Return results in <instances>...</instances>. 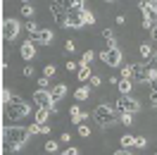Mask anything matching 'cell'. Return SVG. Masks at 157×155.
Returning a JSON list of instances; mask_svg holds the SVG:
<instances>
[{"label":"cell","mask_w":157,"mask_h":155,"mask_svg":"<svg viewBox=\"0 0 157 155\" xmlns=\"http://www.w3.org/2000/svg\"><path fill=\"white\" fill-rule=\"evenodd\" d=\"M88 96H90V88L86 86V84H81V86L74 91V98H76V100H88Z\"/></svg>","instance_id":"cell-19"},{"label":"cell","mask_w":157,"mask_h":155,"mask_svg":"<svg viewBox=\"0 0 157 155\" xmlns=\"http://www.w3.org/2000/svg\"><path fill=\"white\" fill-rule=\"evenodd\" d=\"M21 2H33V0H21Z\"/></svg>","instance_id":"cell-45"},{"label":"cell","mask_w":157,"mask_h":155,"mask_svg":"<svg viewBox=\"0 0 157 155\" xmlns=\"http://www.w3.org/2000/svg\"><path fill=\"white\" fill-rule=\"evenodd\" d=\"M50 93H52V98H55V100H62V98L67 96V86H64V84H57V86H52L50 88Z\"/></svg>","instance_id":"cell-18"},{"label":"cell","mask_w":157,"mask_h":155,"mask_svg":"<svg viewBox=\"0 0 157 155\" xmlns=\"http://www.w3.org/2000/svg\"><path fill=\"white\" fill-rule=\"evenodd\" d=\"M88 84H90V86H100V84H102V77H98V74H93Z\"/></svg>","instance_id":"cell-37"},{"label":"cell","mask_w":157,"mask_h":155,"mask_svg":"<svg viewBox=\"0 0 157 155\" xmlns=\"http://www.w3.org/2000/svg\"><path fill=\"white\" fill-rule=\"evenodd\" d=\"M119 115H121V112H119L117 107H109V105H98L93 110V119H95L100 126H105V129L114 124L119 119Z\"/></svg>","instance_id":"cell-3"},{"label":"cell","mask_w":157,"mask_h":155,"mask_svg":"<svg viewBox=\"0 0 157 155\" xmlns=\"http://www.w3.org/2000/svg\"><path fill=\"white\" fill-rule=\"evenodd\" d=\"M100 58L105 60V65H107V67H121L124 55H121V50H119L117 46H112V48L102 50V53H100Z\"/></svg>","instance_id":"cell-5"},{"label":"cell","mask_w":157,"mask_h":155,"mask_svg":"<svg viewBox=\"0 0 157 155\" xmlns=\"http://www.w3.org/2000/svg\"><path fill=\"white\" fill-rule=\"evenodd\" d=\"M21 72H24V77H33V67H31V65H26Z\"/></svg>","instance_id":"cell-39"},{"label":"cell","mask_w":157,"mask_h":155,"mask_svg":"<svg viewBox=\"0 0 157 155\" xmlns=\"http://www.w3.org/2000/svg\"><path fill=\"white\" fill-rule=\"evenodd\" d=\"M131 145H136V136L133 134H124L121 136V148H131Z\"/></svg>","instance_id":"cell-23"},{"label":"cell","mask_w":157,"mask_h":155,"mask_svg":"<svg viewBox=\"0 0 157 155\" xmlns=\"http://www.w3.org/2000/svg\"><path fill=\"white\" fill-rule=\"evenodd\" d=\"M64 155H78V148H74V145H71V148H67V150H64Z\"/></svg>","instance_id":"cell-40"},{"label":"cell","mask_w":157,"mask_h":155,"mask_svg":"<svg viewBox=\"0 0 157 155\" xmlns=\"http://www.w3.org/2000/svg\"><path fill=\"white\" fill-rule=\"evenodd\" d=\"M55 72H57L55 65H45V67H43V74H45V77H55Z\"/></svg>","instance_id":"cell-31"},{"label":"cell","mask_w":157,"mask_h":155,"mask_svg":"<svg viewBox=\"0 0 157 155\" xmlns=\"http://www.w3.org/2000/svg\"><path fill=\"white\" fill-rule=\"evenodd\" d=\"M81 26H86V24H83V17H81V10H69L67 29H81Z\"/></svg>","instance_id":"cell-9"},{"label":"cell","mask_w":157,"mask_h":155,"mask_svg":"<svg viewBox=\"0 0 157 155\" xmlns=\"http://www.w3.org/2000/svg\"><path fill=\"white\" fill-rule=\"evenodd\" d=\"M40 134L48 136V134H50V126H48V124H40Z\"/></svg>","instance_id":"cell-41"},{"label":"cell","mask_w":157,"mask_h":155,"mask_svg":"<svg viewBox=\"0 0 157 155\" xmlns=\"http://www.w3.org/2000/svg\"><path fill=\"white\" fill-rule=\"evenodd\" d=\"M133 81H145V65L143 62H138V65H133Z\"/></svg>","instance_id":"cell-17"},{"label":"cell","mask_w":157,"mask_h":155,"mask_svg":"<svg viewBox=\"0 0 157 155\" xmlns=\"http://www.w3.org/2000/svg\"><path fill=\"white\" fill-rule=\"evenodd\" d=\"M67 5V10H83V2L86 0H62Z\"/></svg>","instance_id":"cell-21"},{"label":"cell","mask_w":157,"mask_h":155,"mask_svg":"<svg viewBox=\"0 0 157 155\" xmlns=\"http://www.w3.org/2000/svg\"><path fill=\"white\" fill-rule=\"evenodd\" d=\"M150 105L157 110V88H152V93H150Z\"/></svg>","instance_id":"cell-38"},{"label":"cell","mask_w":157,"mask_h":155,"mask_svg":"<svg viewBox=\"0 0 157 155\" xmlns=\"http://www.w3.org/2000/svg\"><path fill=\"white\" fill-rule=\"evenodd\" d=\"M131 86H133V79H119V84H117L121 96H128V93H131Z\"/></svg>","instance_id":"cell-16"},{"label":"cell","mask_w":157,"mask_h":155,"mask_svg":"<svg viewBox=\"0 0 157 155\" xmlns=\"http://www.w3.org/2000/svg\"><path fill=\"white\" fill-rule=\"evenodd\" d=\"M119 119H121V124L131 126V124H133V112H121V115H119Z\"/></svg>","instance_id":"cell-26"},{"label":"cell","mask_w":157,"mask_h":155,"mask_svg":"<svg viewBox=\"0 0 157 155\" xmlns=\"http://www.w3.org/2000/svg\"><path fill=\"white\" fill-rule=\"evenodd\" d=\"M12 98H14V93H12V91H7V88H5V91H2V105H5V103H10Z\"/></svg>","instance_id":"cell-33"},{"label":"cell","mask_w":157,"mask_h":155,"mask_svg":"<svg viewBox=\"0 0 157 155\" xmlns=\"http://www.w3.org/2000/svg\"><path fill=\"white\" fill-rule=\"evenodd\" d=\"M33 41L40 43V46H50V43H52V31H50V29H40L38 36H36Z\"/></svg>","instance_id":"cell-11"},{"label":"cell","mask_w":157,"mask_h":155,"mask_svg":"<svg viewBox=\"0 0 157 155\" xmlns=\"http://www.w3.org/2000/svg\"><path fill=\"white\" fill-rule=\"evenodd\" d=\"M81 17H83V24H86V26H90V24H95V14H93L90 10H86V7L81 10Z\"/></svg>","instance_id":"cell-20"},{"label":"cell","mask_w":157,"mask_h":155,"mask_svg":"<svg viewBox=\"0 0 157 155\" xmlns=\"http://www.w3.org/2000/svg\"><path fill=\"white\" fill-rule=\"evenodd\" d=\"M19 53H21V58H24V60H33V58H36V48H33V43H31V41H26V43L21 46Z\"/></svg>","instance_id":"cell-12"},{"label":"cell","mask_w":157,"mask_h":155,"mask_svg":"<svg viewBox=\"0 0 157 155\" xmlns=\"http://www.w3.org/2000/svg\"><path fill=\"white\" fill-rule=\"evenodd\" d=\"M19 29H21V24L17 19H5L2 22V38L7 41V43H10V41H14L17 38V36H19Z\"/></svg>","instance_id":"cell-7"},{"label":"cell","mask_w":157,"mask_h":155,"mask_svg":"<svg viewBox=\"0 0 157 155\" xmlns=\"http://www.w3.org/2000/svg\"><path fill=\"white\" fill-rule=\"evenodd\" d=\"M95 58V53H93V50H86V53H83V58H81V62H78V65H90V60Z\"/></svg>","instance_id":"cell-28"},{"label":"cell","mask_w":157,"mask_h":155,"mask_svg":"<svg viewBox=\"0 0 157 155\" xmlns=\"http://www.w3.org/2000/svg\"><path fill=\"white\" fill-rule=\"evenodd\" d=\"M29 115H31V105L26 100H21L19 96H14L10 103H5V117L10 122H19V119H24Z\"/></svg>","instance_id":"cell-2"},{"label":"cell","mask_w":157,"mask_h":155,"mask_svg":"<svg viewBox=\"0 0 157 155\" xmlns=\"http://www.w3.org/2000/svg\"><path fill=\"white\" fill-rule=\"evenodd\" d=\"M140 62H143V65H147V62H150V60L155 58V50H152V46H147V43H143V46H140Z\"/></svg>","instance_id":"cell-13"},{"label":"cell","mask_w":157,"mask_h":155,"mask_svg":"<svg viewBox=\"0 0 157 155\" xmlns=\"http://www.w3.org/2000/svg\"><path fill=\"white\" fill-rule=\"evenodd\" d=\"M150 34H152V41H155V43H157V24H155V26H152V29H150Z\"/></svg>","instance_id":"cell-44"},{"label":"cell","mask_w":157,"mask_h":155,"mask_svg":"<svg viewBox=\"0 0 157 155\" xmlns=\"http://www.w3.org/2000/svg\"><path fill=\"white\" fill-rule=\"evenodd\" d=\"M105 2H114V0H105Z\"/></svg>","instance_id":"cell-46"},{"label":"cell","mask_w":157,"mask_h":155,"mask_svg":"<svg viewBox=\"0 0 157 155\" xmlns=\"http://www.w3.org/2000/svg\"><path fill=\"white\" fill-rule=\"evenodd\" d=\"M140 14H143V29H152L157 24V7H150L140 0Z\"/></svg>","instance_id":"cell-8"},{"label":"cell","mask_w":157,"mask_h":155,"mask_svg":"<svg viewBox=\"0 0 157 155\" xmlns=\"http://www.w3.org/2000/svg\"><path fill=\"white\" fill-rule=\"evenodd\" d=\"M26 129H29V134H31V136H33V134H40V124H38V122H31Z\"/></svg>","instance_id":"cell-32"},{"label":"cell","mask_w":157,"mask_h":155,"mask_svg":"<svg viewBox=\"0 0 157 155\" xmlns=\"http://www.w3.org/2000/svg\"><path fill=\"white\" fill-rule=\"evenodd\" d=\"M29 129H24V126H5V148L10 153H17L29 141Z\"/></svg>","instance_id":"cell-1"},{"label":"cell","mask_w":157,"mask_h":155,"mask_svg":"<svg viewBox=\"0 0 157 155\" xmlns=\"http://www.w3.org/2000/svg\"><path fill=\"white\" fill-rule=\"evenodd\" d=\"M45 150H48V153H57L59 143H57V141H45Z\"/></svg>","instance_id":"cell-29"},{"label":"cell","mask_w":157,"mask_h":155,"mask_svg":"<svg viewBox=\"0 0 157 155\" xmlns=\"http://www.w3.org/2000/svg\"><path fill=\"white\" fill-rule=\"evenodd\" d=\"M52 115V110L50 107H38L36 110V115H33V122H38V124H45V119Z\"/></svg>","instance_id":"cell-14"},{"label":"cell","mask_w":157,"mask_h":155,"mask_svg":"<svg viewBox=\"0 0 157 155\" xmlns=\"http://www.w3.org/2000/svg\"><path fill=\"white\" fill-rule=\"evenodd\" d=\"M114 107H117L119 112H133V115H136L138 110H140V103H138L136 98H131V96H119Z\"/></svg>","instance_id":"cell-6"},{"label":"cell","mask_w":157,"mask_h":155,"mask_svg":"<svg viewBox=\"0 0 157 155\" xmlns=\"http://www.w3.org/2000/svg\"><path fill=\"white\" fill-rule=\"evenodd\" d=\"M67 69H69V72H76L78 65H76V62H67Z\"/></svg>","instance_id":"cell-42"},{"label":"cell","mask_w":157,"mask_h":155,"mask_svg":"<svg viewBox=\"0 0 157 155\" xmlns=\"http://www.w3.org/2000/svg\"><path fill=\"white\" fill-rule=\"evenodd\" d=\"M121 79H133V65H126L121 69Z\"/></svg>","instance_id":"cell-30"},{"label":"cell","mask_w":157,"mask_h":155,"mask_svg":"<svg viewBox=\"0 0 157 155\" xmlns=\"http://www.w3.org/2000/svg\"><path fill=\"white\" fill-rule=\"evenodd\" d=\"M76 126H78V136H83V138L90 136V126L86 124V122H81V124H76Z\"/></svg>","instance_id":"cell-27"},{"label":"cell","mask_w":157,"mask_h":155,"mask_svg":"<svg viewBox=\"0 0 157 155\" xmlns=\"http://www.w3.org/2000/svg\"><path fill=\"white\" fill-rule=\"evenodd\" d=\"M145 145H147L145 136H136V148H145Z\"/></svg>","instance_id":"cell-34"},{"label":"cell","mask_w":157,"mask_h":155,"mask_svg":"<svg viewBox=\"0 0 157 155\" xmlns=\"http://www.w3.org/2000/svg\"><path fill=\"white\" fill-rule=\"evenodd\" d=\"M48 86H50V77L43 74V79H38V88H48Z\"/></svg>","instance_id":"cell-35"},{"label":"cell","mask_w":157,"mask_h":155,"mask_svg":"<svg viewBox=\"0 0 157 155\" xmlns=\"http://www.w3.org/2000/svg\"><path fill=\"white\" fill-rule=\"evenodd\" d=\"M33 105L36 107H50L52 115L57 112V100L52 98V93H50L48 88H36L33 91Z\"/></svg>","instance_id":"cell-4"},{"label":"cell","mask_w":157,"mask_h":155,"mask_svg":"<svg viewBox=\"0 0 157 155\" xmlns=\"http://www.w3.org/2000/svg\"><path fill=\"white\" fill-rule=\"evenodd\" d=\"M26 31H29V34H31V41H33V38H36V36H38L40 26H38V24H36V22H33V19H29V22H26Z\"/></svg>","instance_id":"cell-22"},{"label":"cell","mask_w":157,"mask_h":155,"mask_svg":"<svg viewBox=\"0 0 157 155\" xmlns=\"http://www.w3.org/2000/svg\"><path fill=\"white\" fill-rule=\"evenodd\" d=\"M69 138H71V136H69V134H67V131H62V136H59V141H62V143H67Z\"/></svg>","instance_id":"cell-43"},{"label":"cell","mask_w":157,"mask_h":155,"mask_svg":"<svg viewBox=\"0 0 157 155\" xmlns=\"http://www.w3.org/2000/svg\"><path fill=\"white\" fill-rule=\"evenodd\" d=\"M90 77H93V72H90V67L88 65H78V74H76V79L83 84V81H90Z\"/></svg>","instance_id":"cell-15"},{"label":"cell","mask_w":157,"mask_h":155,"mask_svg":"<svg viewBox=\"0 0 157 155\" xmlns=\"http://www.w3.org/2000/svg\"><path fill=\"white\" fill-rule=\"evenodd\" d=\"M69 115H71V122H74V124H81V122H86V119H88V115H86V112H81V107H78V105H71V107H69Z\"/></svg>","instance_id":"cell-10"},{"label":"cell","mask_w":157,"mask_h":155,"mask_svg":"<svg viewBox=\"0 0 157 155\" xmlns=\"http://www.w3.org/2000/svg\"><path fill=\"white\" fill-rule=\"evenodd\" d=\"M64 50H67V53H74V50H76V43H74V41H64Z\"/></svg>","instance_id":"cell-36"},{"label":"cell","mask_w":157,"mask_h":155,"mask_svg":"<svg viewBox=\"0 0 157 155\" xmlns=\"http://www.w3.org/2000/svg\"><path fill=\"white\" fill-rule=\"evenodd\" d=\"M102 38L107 41V48H112V46H114V31H112V29H105V31H102Z\"/></svg>","instance_id":"cell-25"},{"label":"cell","mask_w":157,"mask_h":155,"mask_svg":"<svg viewBox=\"0 0 157 155\" xmlns=\"http://www.w3.org/2000/svg\"><path fill=\"white\" fill-rule=\"evenodd\" d=\"M33 14H36V10H33V5H21V17H26V19H33Z\"/></svg>","instance_id":"cell-24"}]
</instances>
